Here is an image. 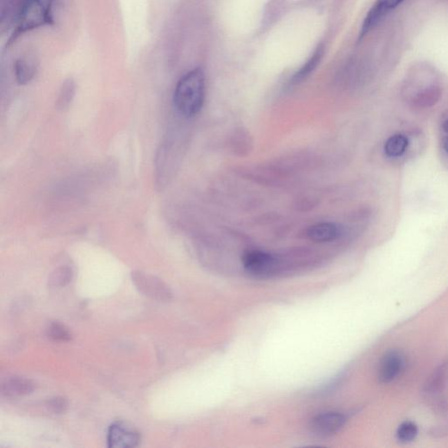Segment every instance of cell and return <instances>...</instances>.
<instances>
[{"label": "cell", "mask_w": 448, "mask_h": 448, "mask_svg": "<svg viewBox=\"0 0 448 448\" xmlns=\"http://www.w3.org/2000/svg\"><path fill=\"white\" fill-rule=\"evenodd\" d=\"M205 100V77L200 68L187 72L177 82L174 103L183 116L191 118L198 114Z\"/></svg>", "instance_id": "cell-1"}, {"label": "cell", "mask_w": 448, "mask_h": 448, "mask_svg": "<svg viewBox=\"0 0 448 448\" xmlns=\"http://www.w3.org/2000/svg\"><path fill=\"white\" fill-rule=\"evenodd\" d=\"M54 0H21L10 41L35 29L54 24Z\"/></svg>", "instance_id": "cell-2"}, {"label": "cell", "mask_w": 448, "mask_h": 448, "mask_svg": "<svg viewBox=\"0 0 448 448\" xmlns=\"http://www.w3.org/2000/svg\"><path fill=\"white\" fill-rule=\"evenodd\" d=\"M131 279L138 291L148 298L166 302L173 297V293L166 283L156 276L141 271H134L131 273Z\"/></svg>", "instance_id": "cell-3"}, {"label": "cell", "mask_w": 448, "mask_h": 448, "mask_svg": "<svg viewBox=\"0 0 448 448\" xmlns=\"http://www.w3.org/2000/svg\"><path fill=\"white\" fill-rule=\"evenodd\" d=\"M407 357L400 349H391L384 355L378 366L377 377L382 384H390L403 373Z\"/></svg>", "instance_id": "cell-4"}, {"label": "cell", "mask_w": 448, "mask_h": 448, "mask_svg": "<svg viewBox=\"0 0 448 448\" xmlns=\"http://www.w3.org/2000/svg\"><path fill=\"white\" fill-rule=\"evenodd\" d=\"M243 265L247 271L256 275L271 273L277 265V259L262 250H248L243 256Z\"/></svg>", "instance_id": "cell-5"}, {"label": "cell", "mask_w": 448, "mask_h": 448, "mask_svg": "<svg viewBox=\"0 0 448 448\" xmlns=\"http://www.w3.org/2000/svg\"><path fill=\"white\" fill-rule=\"evenodd\" d=\"M404 0H377L367 13L362 23L360 38L364 37L377 26L391 11L401 5Z\"/></svg>", "instance_id": "cell-6"}, {"label": "cell", "mask_w": 448, "mask_h": 448, "mask_svg": "<svg viewBox=\"0 0 448 448\" xmlns=\"http://www.w3.org/2000/svg\"><path fill=\"white\" fill-rule=\"evenodd\" d=\"M140 442V433L127 424H111L108 431L109 447L112 448L136 447Z\"/></svg>", "instance_id": "cell-7"}, {"label": "cell", "mask_w": 448, "mask_h": 448, "mask_svg": "<svg viewBox=\"0 0 448 448\" xmlns=\"http://www.w3.org/2000/svg\"><path fill=\"white\" fill-rule=\"evenodd\" d=\"M345 422L344 415L335 411H327L312 418L311 427L314 433L318 436H329L340 431Z\"/></svg>", "instance_id": "cell-8"}, {"label": "cell", "mask_w": 448, "mask_h": 448, "mask_svg": "<svg viewBox=\"0 0 448 448\" xmlns=\"http://www.w3.org/2000/svg\"><path fill=\"white\" fill-rule=\"evenodd\" d=\"M448 375V362H443L439 367L436 368L427 378L424 385V394L427 398L433 400L441 396L444 390L445 384Z\"/></svg>", "instance_id": "cell-9"}, {"label": "cell", "mask_w": 448, "mask_h": 448, "mask_svg": "<svg viewBox=\"0 0 448 448\" xmlns=\"http://www.w3.org/2000/svg\"><path fill=\"white\" fill-rule=\"evenodd\" d=\"M36 384L30 380L24 377H13L6 380L2 384V393L6 397L17 398L32 393Z\"/></svg>", "instance_id": "cell-10"}, {"label": "cell", "mask_w": 448, "mask_h": 448, "mask_svg": "<svg viewBox=\"0 0 448 448\" xmlns=\"http://www.w3.org/2000/svg\"><path fill=\"white\" fill-rule=\"evenodd\" d=\"M342 229L337 224L333 223H321L315 224L308 230V236L316 243L334 241L341 236Z\"/></svg>", "instance_id": "cell-11"}, {"label": "cell", "mask_w": 448, "mask_h": 448, "mask_svg": "<svg viewBox=\"0 0 448 448\" xmlns=\"http://www.w3.org/2000/svg\"><path fill=\"white\" fill-rule=\"evenodd\" d=\"M37 62L32 56H22L15 64L16 81L19 85H26L30 82L37 72Z\"/></svg>", "instance_id": "cell-12"}, {"label": "cell", "mask_w": 448, "mask_h": 448, "mask_svg": "<svg viewBox=\"0 0 448 448\" xmlns=\"http://www.w3.org/2000/svg\"><path fill=\"white\" fill-rule=\"evenodd\" d=\"M409 146V140L402 134H395L388 138L384 144V153L388 157L397 158L405 153Z\"/></svg>", "instance_id": "cell-13"}, {"label": "cell", "mask_w": 448, "mask_h": 448, "mask_svg": "<svg viewBox=\"0 0 448 448\" xmlns=\"http://www.w3.org/2000/svg\"><path fill=\"white\" fill-rule=\"evenodd\" d=\"M75 94V82L73 79L68 78L62 84L59 91L57 100H56V108L58 110L64 111L74 100Z\"/></svg>", "instance_id": "cell-14"}, {"label": "cell", "mask_w": 448, "mask_h": 448, "mask_svg": "<svg viewBox=\"0 0 448 448\" xmlns=\"http://www.w3.org/2000/svg\"><path fill=\"white\" fill-rule=\"evenodd\" d=\"M73 278V271L68 266H61L51 273L48 279V285L51 288H64Z\"/></svg>", "instance_id": "cell-15"}, {"label": "cell", "mask_w": 448, "mask_h": 448, "mask_svg": "<svg viewBox=\"0 0 448 448\" xmlns=\"http://www.w3.org/2000/svg\"><path fill=\"white\" fill-rule=\"evenodd\" d=\"M322 54H324V49L319 48L315 52V54L311 56V58L306 62L305 65L299 69L297 74L293 77V82L295 84H298V82L304 80L306 77H308L311 74V72L314 71V69L317 67L319 61H321Z\"/></svg>", "instance_id": "cell-16"}, {"label": "cell", "mask_w": 448, "mask_h": 448, "mask_svg": "<svg viewBox=\"0 0 448 448\" xmlns=\"http://www.w3.org/2000/svg\"><path fill=\"white\" fill-rule=\"evenodd\" d=\"M418 433V429L416 424L413 421H404L398 427L396 436L400 442L408 443L415 440Z\"/></svg>", "instance_id": "cell-17"}, {"label": "cell", "mask_w": 448, "mask_h": 448, "mask_svg": "<svg viewBox=\"0 0 448 448\" xmlns=\"http://www.w3.org/2000/svg\"><path fill=\"white\" fill-rule=\"evenodd\" d=\"M47 334L51 340L55 342H68L71 340V333L64 325L59 322H52L47 329Z\"/></svg>", "instance_id": "cell-18"}, {"label": "cell", "mask_w": 448, "mask_h": 448, "mask_svg": "<svg viewBox=\"0 0 448 448\" xmlns=\"http://www.w3.org/2000/svg\"><path fill=\"white\" fill-rule=\"evenodd\" d=\"M47 407L54 413H64L67 410L68 401L64 398L56 397L47 402Z\"/></svg>", "instance_id": "cell-19"}, {"label": "cell", "mask_w": 448, "mask_h": 448, "mask_svg": "<svg viewBox=\"0 0 448 448\" xmlns=\"http://www.w3.org/2000/svg\"><path fill=\"white\" fill-rule=\"evenodd\" d=\"M431 436L433 437H443L448 436V424H442V426L433 428L431 431Z\"/></svg>", "instance_id": "cell-20"}, {"label": "cell", "mask_w": 448, "mask_h": 448, "mask_svg": "<svg viewBox=\"0 0 448 448\" xmlns=\"http://www.w3.org/2000/svg\"><path fill=\"white\" fill-rule=\"evenodd\" d=\"M443 148H444V150L446 151L447 153H448V137L445 138V140L443 141Z\"/></svg>", "instance_id": "cell-21"}, {"label": "cell", "mask_w": 448, "mask_h": 448, "mask_svg": "<svg viewBox=\"0 0 448 448\" xmlns=\"http://www.w3.org/2000/svg\"><path fill=\"white\" fill-rule=\"evenodd\" d=\"M442 128L445 131H447V133H448V120L444 122Z\"/></svg>", "instance_id": "cell-22"}]
</instances>
